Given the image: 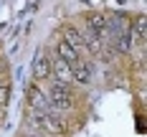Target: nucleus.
<instances>
[{
    "label": "nucleus",
    "mask_w": 147,
    "mask_h": 137,
    "mask_svg": "<svg viewBox=\"0 0 147 137\" xmlns=\"http://www.w3.org/2000/svg\"><path fill=\"white\" fill-rule=\"evenodd\" d=\"M51 79L61 84V86H74V71H71V63L69 61L53 56V69H51Z\"/></svg>",
    "instance_id": "nucleus-3"
},
{
    "label": "nucleus",
    "mask_w": 147,
    "mask_h": 137,
    "mask_svg": "<svg viewBox=\"0 0 147 137\" xmlns=\"http://www.w3.org/2000/svg\"><path fill=\"white\" fill-rule=\"evenodd\" d=\"M61 38H63V41H69V43H71L76 51H81V53L86 51V43H84V33L76 28V26H71V23H63V26H61Z\"/></svg>",
    "instance_id": "nucleus-5"
},
{
    "label": "nucleus",
    "mask_w": 147,
    "mask_h": 137,
    "mask_svg": "<svg viewBox=\"0 0 147 137\" xmlns=\"http://www.w3.org/2000/svg\"><path fill=\"white\" fill-rule=\"evenodd\" d=\"M71 71H74V84H79V86L91 84V61H86L84 56L71 63Z\"/></svg>",
    "instance_id": "nucleus-4"
},
{
    "label": "nucleus",
    "mask_w": 147,
    "mask_h": 137,
    "mask_svg": "<svg viewBox=\"0 0 147 137\" xmlns=\"http://www.w3.org/2000/svg\"><path fill=\"white\" fill-rule=\"evenodd\" d=\"M53 56H59V59H63V61H69V63H74V61H79L84 53L81 51H76L69 41H63V38H59L56 41V48H53Z\"/></svg>",
    "instance_id": "nucleus-6"
},
{
    "label": "nucleus",
    "mask_w": 147,
    "mask_h": 137,
    "mask_svg": "<svg viewBox=\"0 0 147 137\" xmlns=\"http://www.w3.org/2000/svg\"><path fill=\"white\" fill-rule=\"evenodd\" d=\"M51 69H53V51L41 48L36 53V59H33V69H30L33 81H48L51 79Z\"/></svg>",
    "instance_id": "nucleus-1"
},
{
    "label": "nucleus",
    "mask_w": 147,
    "mask_h": 137,
    "mask_svg": "<svg viewBox=\"0 0 147 137\" xmlns=\"http://www.w3.org/2000/svg\"><path fill=\"white\" fill-rule=\"evenodd\" d=\"M41 81H30V84H26V104H28V109H38V112H51L53 107H51V102H48V97H46V91L38 86Z\"/></svg>",
    "instance_id": "nucleus-2"
},
{
    "label": "nucleus",
    "mask_w": 147,
    "mask_h": 137,
    "mask_svg": "<svg viewBox=\"0 0 147 137\" xmlns=\"http://www.w3.org/2000/svg\"><path fill=\"white\" fill-rule=\"evenodd\" d=\"M8 102H10V81L0 79V107H8Z\"/></svg>",
    "instance_id": "nucleus-8"
},
{
    "label": "nucleus",
    "mask_w": 147,
    "mask_h": 137,
    "mask_svg": "<svg viewBox=\"0 0 147 137\" xmlns=\"http://www.w3.org/2000/svg\"><path fill=\"white\" fill-rule=\"evenodd\" d=\"M129 36H132L134 46L145 48V15H142V13H140L132 23H129Z\"/></svg>",
    "instance_id": "nucleus-7"
}]
</instances>
